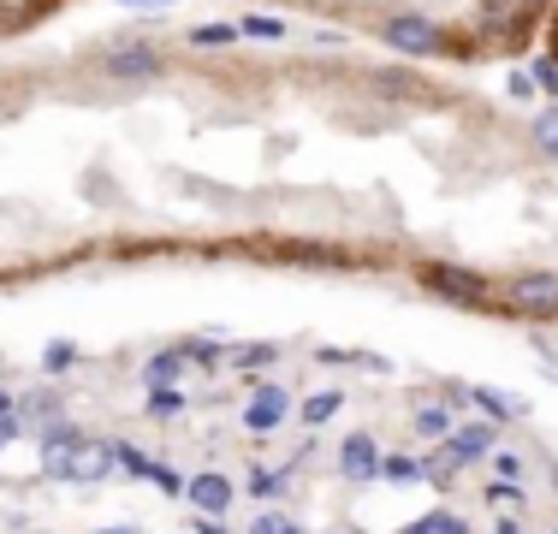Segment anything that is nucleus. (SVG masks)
<instances>
[{"mask_svg": "<svg viewBox=\"0 0 558 534\" xmlns=\"http://www.w3.org/2000/svg\"><path fill=\"white\" fill-rule=\"evenodd\" d=\"M43 470L60 475V481H101L113 470V439H84V446H72L65 458H48Z\"/></svg>", "mask_w": 558, "mask_h": 534, "instance_id": "obj_1", "label": "nucleus"}, {"mask_svg": "<svg viewBox=\"0 0 558 534\" xmlns=\"http://www.w3.org/2000/svg\"><path fill=\"white\" fill-rule=\"evenodd\" d=\"M511 310L517 315H558V274H523L511 279Z\"/></svg>", "mask_w": 558, "mask_h": 534, "instance_id": "obj_2", "label": "nucleus"}, {"mask_svg": "<svg viewBox=\"0 0 558 534\" xmlns=\"http://www.w3.org/2000/svg\"><path fill=\"white\" fill-rule=\"evenodd\" d=\"M422 286H428V291H446V298H458V303H482V298H487V279L470 274V267H451V262L422 267Z\"/></svg>", "mask_w": 558, "mask_h": 534, "instance_id": "obj_3", "label": "nucleus"}, {"mask_svg": "<svg viewBox=\"0 0 558 534\" xmlns=\"http://www.w3.org/2000/svg\"><path fill=\"white\" fill-rule=\"evenodd\" d=\"M286 416H291V392H286V386H262V392L244 404V427H250V434H274V427H286Z\"/></svg>", "mask_w": 558, "mask_h": 534, "instance_id": "obj_4", "label": "nucleus"}, {"mask_svg": "<svg viewBox=\"0 0 558 534\" xmlns=\"http://www.w3.org/2000/svg\"><path fill=\"white\" fill-rule=\"evenodd\" d=\"M179 499L191 505V511H203V517H220V511H232L238 493H232V481H226V475H191Z\"/></svg>", "mask_w": 558, "mask_h": 534, "instance_id": "obj_5", "label": "nucleus"}, {"mask_svg": "<svg viewBox=\"0 0 558 534\" xmlns=\"http://www.w3.org/2000/svg\"><path fill=\"white\" fill-rule=\"evenodd\" d=\"M380 458H387V451H380L368 434H351V439L339 446V475H344V481H375V475H380Z\"/></svg>", "mask_w": 558, "mask_h": 534, "instance_id": "obj_6", "label": "nucleus"}, {"mask_svg": "<svg viewBox=\"0 0 558 534\" xmlns=\"http://www.w3.org/2000/svg\"><path fill=\"white\" fill-rule=\"evenodd\" d=\"M380 36H387L392 48H404V53H440V31L434 24H422V19H387L380 24Z\"/></svg>", "mask_w": 558, "mask_h": 534, "instance_id": "obj_7", "label": "nucleus"}, {"mask_svg": "<svg viewBox=\"0 0 558 534\" xmlns=\"http://www.w3.org/2000/svg\"><path fill=\"white\" fill-rule=\"evenodd\" d=\"M487 451H494V422H463V427L446 434V458L451 463H475V458H487Z\"/></svg>", "mask_w": 558, "mask_h": 534, "instance_id": "obj_8", "label": "nucleus"}, {"mask_svg": "<svg viewBox=\"0 0 558 534\" xmlns=\"http://www.w3.org/2000/svg\"><path fill=\"white\" fill-rule=\"evenodd\" d=\"M155 65H161V53H155L149 43H119V48L108 53V72H113V77H149Z\"/></svg>", "mask_w": 558, "mask_h": 534, "instance_id": "obj_9", "label": "nucleus"}, {"mask_svg": "<svg viewBox=\"0 0 558 534\" xmlns=\"http://www.w3.org/2000/svg\"><path fill=\"white\" fill-rule=\"evenodd\" d=\"M143 380H149V386H172V380H184V351H161V356H149V363H143Z\"/></svg>", "mask_w": 558, "mask_h": 534, "instance_id": "obj_10", "label": "nucleus"}, {"mask_svg": "<svg viewBox=\"0 0 558 534\" xmlns=\"http://www.w3.org/2000/svg\"><path fill=\"white\" fill-rule=\"evenodd\" d=\"M36 439H43V451H48V458H65V451H72V446H84V434H77V427L72 422H48L43 427V434H36Z\"/></svg>", "mask_w": 558, "mask_h": 534, "instance_id": "obj_11", "label": "nucleus"}, {"mask_svg": "<svg viewBox=\"0 0 558 534\" xmlns=\"http://www.w3.org/2000/svg\"><path fill=\"white\" fill-rule=\"evenodd\" d=\"M470 404L482 410V416H494V422H505V416H517V398H505V392H494V386H470Z\"/></svg>", "mask_w": 558, "mask_h": 534, "instance_id": "obj_12", "label": "nucleus"}, {"mask_svg": "<svg viewBox=\"0 0 558 534\" xmlns=\"http://www.w3.org/2000/svg\"><path fill=\"white\" fill-rule=\"evenodd\" d=\"M149 416H155V422L184 416V386H155V392H149Z\"/></svg>", "mask_w": 558, "mask_h": 534, "instance_id": "obj_13", "label": "nucleus"}, {"mask_svg": "<svg viewBox=\"0 0 558 534\" xmlns=\"http://www.w3.org/2000/svg\"><path fill=\"white\" fill-rule=\"evenodd\" d=\"M404 534H470V523H463L458 511H428L422 523H410Z\"/></svg>", "mask_w": 558, "mask_h": 534, "instance_id": "obj_14", "label": "nucleus"}, {"mask_svg": "<svg viewBox=\"0 0 558 534\" xmlns=\"http://www.w3.org/2000/svg\"><path fill=\"white\" fill-rule=\"evenodd\" d=\"M339 410H344V392H315L310 404H303V422H310V427H322V422H333Z\"/></svg>", "mask_w": 558, "mask_h": 534, "instance_id": "obj_15", "label": "nucleus"}, {"mask_svg": "<svg viewBox=\"0 0 558 534\" xmlns=\"http://www.w3.org/2000/svg\"><path fill=\"white\" fill-rule=\"evenodd\" d=\"M416 434H422V439H446V434H451V410H446V404L416 410Z\"/></svg>", "mask_w": 558, "mask_h": 534, "instance_id": "obj_16", "label": "nucleus"}, {"mask_svg": "<svg viewBox=\"0 0 558 534\" xmlns=\"http://www.w3.org/2000/svg\"><path fill=\"white\" fill-rule=\"evenodd\" d=\"M487 505H499V511H505V505H517V511H523V505H529V493L523 487H511V481H487Z\"/></svg>", "mask_w": 558, "mask_h": 534, "instance_id": "obj_17", "label": "nucleus"}, {"mask_svg": "<svg viewBox=\"0 0 558 534\" xmlns=\"http://www.w3.org/2000/svg\"><path fill=\"white\" fill-rule=\"evenodd\" d=\"M422 463L416 458H380V481H416Z\"/></svg>", "mask_w": 558, "mask_h": 534, "instance_id": "obj_18", "label": "nucleus"}, {"mask_svg": "<svg viewBox=\"0 0 558 534\" xmlns=\"http://www.w3.org/2000/svg\"><path fill=\"white\" fill-rule=\"evenodd\" d=\"M250 493H256V499H279V493H286V475L256 470V475H250Z\"/></svg>", "mask_w": 558, "mask_h": 534, "instance_id": "obj_19", "label": "nucleus"}, {"mask_svg": "<svg viewBox=\"0 0 558 534\" xmlns=\"http://www.w3.org/2000/svg\"><path fill=\"white\" fill-rule=\"evenodd\" d=\"M274 356H279L274 344H250V351H238V356H232V368H268Z\"/></svg>", "mask_w": 558, "mask_h": 534, "instance_id": "obj_20", "label": "nucleus"}, {"mask_svg": "<svg viewBox=\"0 0 558 534\" xmlns=\"http://www.w3.org/2000/svg\"><path fill=\"white\" fill-rule=\"evenodd\" d=\"M535 137H541V149L558 155V107H547V113L535 119Z\"/></svg>", "mask_w": 558, "mask_h": 534, "instance_id": "obj_21", "label": "nucleus"}, {"mask_svg": "<svg viewBox=\"0 0 558 534\" xmlns=\"http://www.w3.org/2000/svg\"><path fill=\"white\" fill-rule=\"evenodd\" d=\"M179 351H184V356H191V363H196V368H220V351H215V344H203V339H191V344H179Z\"/></svg>", "mask_w": 558, "mask_h": 534, "instance_id": "obj_22", "label": "nucleus"}, {"mask_svg": "<svg viewBox=\"0 0 558 534\" xmlns=\"http://www.w3.org/2000/svg\"><path fill=\"white\" fill-rule=\"evenodd\" d=\"M250 534H303V529L291 523V517H274L268 511V517H256V529H250Z\"/></svg>", "mask_w": 558, "mask_h": 534, "instance_id": "obj_23", "label": "nucleus"}, {"mask_svg": "<svg viewBox=\"0 0 558 534\" xmlns=\"http://www.w3.org/2000/svg\"><path fill=\"white\" fill-rule=\"evenodd\" d=\"M494 470H499V481H523V458H517V451H499Z\"/></svg>", "mask_w": 558, "mask_h": 534, "instance_id": "obj_24", "label": "nucleus"}, {"mask_svg": "<svg viewBox=\"0 0 558 534\" xmlns=\"http://www.w3.org/2000/svg\"><path fill=\"white\" fill-rule=\"evenodd\" d=\"M232 36H238V31H232V24H208V31H196V36H191V43H203V48H215V43H232Z\"/></svg>", "mask_w": 558, "mask_h": 534, "instance_id": "obj_25", "label": "nucleus"}, {"mask_svg": "<svg viewBox=\"0 0 558 534\" xmlns=\"http://www.w3.org/2000/svg\"><path fill=\"white\" fill-rule=\"evenodd\" d=\"M72 363H77V351H72L65 339H60V344H48V368H72Z\"/></svg>", "mask_w": 558, "mask_h": 534, "instance_id": "obj_26", "label": "nucleus"}, {"mask_svg": "<svg viewBox=\"0 0 558 534\" xmlns=\"http://www.w3.org/2000/svg\"><path fill=\"white\" fill-rule=\"evenodd\" d=\"M12 439H19V410H12V416H0V451H7Z\"/></svg>", "mask_w": 558, "mask_h": 534, "instance_id": "obj_27", "label": "nucleus"}, {"mask_svg": "<svg viewBox=\"0 0 558 534\" xmlns=\"http://www.w3.org/2000/svg\"><path fill=\"white\" fill-rule=\"evenodd\" d=\"M244 31H250V36H279V24H274V19H250Z\"/></svg>", "mask_w": 558, "mask_h": 534, "instance_id": "obj_28", "label": "nucleus"}, {"mask_svg": "<svg viewBox=\"0 0 558 534\" xmlns=\"http://www.w3.org/2000/svg\"><path fill=\"white\" fill-rule=\"evenodd\" d=\"M494 534H523V517H499V529Z\"/></svg>", "mask_w": 558, "mask_h": 534, "instance_id": "obj_29", "label": "nucleus"}, {"mask_svg": "<svg viewBox=\"0 0 558 534\" xmlns=\"http://www.w3.org/2000/svg\"><path fill=\"white\" fill-rule=\"evenodd\" d=\"M12 410H19V398H12V392H0V416H12Z\"/></svg>", "mask_w": 558, "mask_h": 534, "instance_id": "obj_30", "label": "nucleus"}, {"mask_svg": "<svg viewBox=\"0 0 558 534\" xmlns=\"http://www.w3.org/2000/svg\"><path fill=\"white\" fill-rule=\"evenodd\" d=\"M96 534H137V529H96Z\"/></svg>", "mask_w": 558, "mask_h": 534, "instance_id": "obj_31", "label": "nucleus"}, {"mask_svg": "<svg viewBox=\"0 0 558 534\" xmlns=\"http://www.w3.org/2000/svg\"><path fill=\"white\" fill-rule=\"evenodd\" d=\"M553 487H558V470H553Z\"/></svg>", "mask_w": 558, "mask_h": 534, "instance_id": "obj_32", "label": "nucleus"}, {"mask_svg": "<svg viewBox=\"0 0 558 534\" xmlns=\"http://www.w3.org/2000/svg\"><path fill=\"white\" fill-rule=\"evenodd\" d=\"M553 534H558V523H553Z\"/></svg>", "mask_w": 558, "mask_h": 534, "instance_id": "obj_33", "label": "nucleus"}]
</instances>
